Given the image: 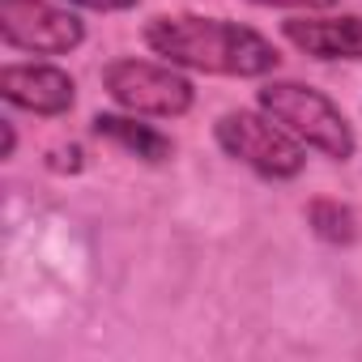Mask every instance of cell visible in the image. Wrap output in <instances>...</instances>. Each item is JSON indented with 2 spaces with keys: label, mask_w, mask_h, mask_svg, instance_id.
<instances>
[{
  "label": "cell",
  "mask_w": 362,
  "mask_h": 362,
  "mask_svg": "<svg viewBox=\"0 0 362 362\" xmlns=\"http://www.w3.org/2000/svg\"><path fill=\"white\" fill-rule=\"evenodd\" d=\"M145 43L175 69H197L214 77H264L281 64L277 47L260 30L226 18L166 13L145 26Z\"/></svg>",
  "instance_id": "1"
},
{
  "label": "cell",
  "mask_w": 362,
  "mask_h": 362,
  "mask_svg": "<svg viewBox=\"0 0 362 362\" xmlns=\"http://www.w3.org/2000/svg\"><path fill=\"white\" fill-rule=\"evenodd\" d=\"M0 94L9 107H22L30 115H64L77 98V86L56 64H9L0 73Z\"/></svg>",
  "instance_id": "6"
},
{
  "label": "cell",
  "mask_w": 362,
  "mask_h": 362,
  "mask_svg": "<svg viewBox=\"0 0 362 362\" xmlns=\"http://www.w3.org/2000/svg\"><path fill=\"white\" fill-rule=\"evenodd\" d=\"M218 145L239 158L243 166H252L264 179H294L307 166V145L294 141L273 115H256V111H226L214 128Z\"/></svg>",
  "instance_id": "3"
},
{
  "label": "cell",
  "mask_w": 362,
  "mask_h": 362,
  "mask_svg": "<svg viewBox=\"0 0 362 362\" xmlns=\"http://www.w3.org/2000/svg\"><path fill=\"white\" fill-rule=\"evenodd\" d=\"M69 5L94 9V13H124V9H132V5H136V0H69Z\"/></svg>",
  "instance_id": "11"
},
{
  "label": "cell",
  "mask_w": 362,
  "mask_h": 362,
  "mask_svg": "<svg viewBox=\"0 0 362 362\" xmlns=\"http://www.w3.org/2000/svg\"><path fill=\"white\" fill-rule=\"evenodd\" d=\"M260 111L273 115L294 141H303L307 149H315L324 158L345 162L358 149V136H354L349 119L341 115V107L303 81H269L260 90Z\"/></svg>",
  "instance_id": "2"
},
{
  "label": "cell",
  "mask_w": 362,
  "mask_h": 362,
  "mask_svg": "<svg viewBox=\"0 0 362 362\" xmlns=\"http://www.w3.org/2000/svg\"><path fill=\"white\" fill-rule=\"evenodd\" d=\"M94 132L111 145H119L124 153L141 158V162H166L170 158V136L149 128V124H136V115H94Z\"/></svg>",
  "instance_id": "8"
},
{
  "label": "cell",
  "mask_w": 362,
  "mask_h": 362,
  "mask_svg": "<svg viewBox=\"0 0 362 362\" xmlns=\"http://www.w3.org/2000/svg\"><path fill=\"white\" fill-rule=\"evenodd\" d=\"M307 214H311L315 235H324V239H332V243H349V239H354V214H349L345 205H337V201H315Z\"/></svg>",
  "instance_id": "9"
},
{
  "label": "cell",
  "mask_w": 362,
  "mask_h": 362,
  "mask_svg": "<svg viewBox=\"0 0 362 362\" xmlns=\"http://www.w3.org/2000/svg\"><path fill=\"white\" fill-rule=\"evenodd\" d=\"M0 39L30 56H64L81 47L86 26L52 0H0Z\"/></svg>",
  "instance_id": "5"
},
{
  "label": "cell",
  "mask_w": 362,
  "mask_h": 362,
  "mask_svg": "<svg viewBox=\"0 0 362 362\" xmlns=\"http://www.w3.org/2000/svg\"><path fill=\"white\" fill-rule=\"evenodd\" d=\"M107 94L132 111V115H153V119H179L192 111V81L175 73V64H149V60H111L103 69Z\"/></svg>",
  "instance_id": "4"
},
{
  "label": "cell",
  "mask_w": 362,
  "mask_h": 362,
  "mask_svg": "<svg viewBox=\"0 0 362 362\" xmlns=\"http://www.w3.org/2000/svg\"><path fill=\"white\" fill-rule=\"evenodd\" d=\"M281 35L315 56V60H362V18L358 13H341V18H294L281 26Z\"/></svg>",
  "instance_id": "7"
},
{
  "label": "cell",
  "mask_w": 362,
  "mask_h": 362,
  "mask_svg": "<svg viewBox=\"0 0 362 362\" xmlns=\"http://www.w3.org/2000/svg\"><path fill=\"white\" fill-rule=\"evenodd\" d=\"M252 5H264V9H303V13H315V9H332L337 0H252Z\"/></svg>",
  "instance_id": "10"
}]
</instances>
